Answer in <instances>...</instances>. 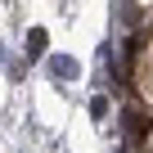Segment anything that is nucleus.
I'll return each mask as SVG.
<instances>
[{
    "instance_id": "obj_1",
    "label": "nucleus",
    "mask_w": 153,
    "mask_h": 153,
    "mask_svg": "<svg viewBox=\"0 0 153 153\" xmlns=\"http://www.w3.org/2000/svg\"><path fill=\"white\" fill-rule=\"evenodd\" d=\"M41 50H45V32H41V27H36V32H32V36H27V54H32V59H36V54H41Z\"/></svg>"
},
{
    "instance_id": "obj_2",
    "label": "nucleus",
    "mask_w": 153,
    "mask_h": 153,
    "mask_svg": "<svg viewBox=\"0 0 153 153\" xmlns=\"http://www.w3.org/2000/svg\"><path fill=\"white\" fill-rule=\"evenodd\" d=\"M50 68H54V72H59V76H72V72H76V63H72V59H63V54H59V59H54V63H50Z\"/></svg>"
}]
</instances>
